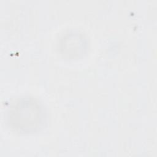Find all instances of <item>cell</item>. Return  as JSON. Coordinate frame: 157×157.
Returning a JSON list of instances; mask_svg holds the SVG:
<instances>
[{
	"label": "cell",
	"instance_id": "6da1fadb",
	"mask_svg": "<svg viewBox=\"0 0 157 157\" xmlns=\"http://www.w3.org/2000/svg\"><path fill=\"white\" fill-rule=\"evenodd\" d=\"M8 122L15 130L34 132L41 129L45 123V112L38 102L32 98H22L9 110Z\"/></svg>",
	"mask_w": 157,
	"mask_h": 157
}]
</instances>
